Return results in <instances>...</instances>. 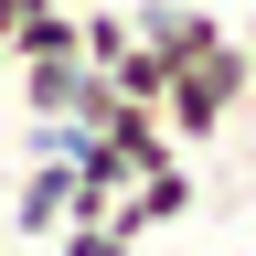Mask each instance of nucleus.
Returning a JSON list of instances; mask_svg holds the SVG:
<instances>
[{
	"instance_id": "nucleus-6",
	"label": "nucleus",
	"mask_w": 256,
	"mask_h": 256,
	"mask_svg": "<svg viewBox=\"0 0 256 256\" xmlns=\"http://www.w3.org/2000/svg\"><path fill=\"white\" fill-rule=\"evenodd\" d=\"M107 86H118V96H139V107H160V86H171V54H150V43H128V54L107 64Z\"/></svg>"
},
{
	"instance_id": "nucleus-11",
	"label": "nucleus",
	"mask_w": 256,
	"mask_h": 256,
	"mask_svg": "<svg viewBox=\"0 0 256 256\" xmlns=\"http://www.w3.org/2000/svg\"><path fill=\"white\" fill-rule=\"evenodd\" d=\"M0 246H11V224H0Z\"/></svg>"
},
{
	"instance_id": "nucleus-9",
	"label": "nucleus",
	"mask_w": 256,
	"mask_h": 256,
	"mask_svg": "<svg viewBox=\"0 0 256 256\" xmlns=\"http://www.w3.org/2000/svg\"><path fill=\"white\" fill-rule=\"evenodd\" d=\"M0 96H11V43H0Z\"/></svg>"
},
{
	"instance_id": "nucleus-7",
	"label": "nucleus",
	"mask_w": 256,
	"mask_h": 256,
	"mask_svg": "<svg viewBox=\"0 0 256 256\" xmlns=\"http://www.w3.org/2000/svg\"><path fill=\"white\" fill-rule=\"evenodd\" d=\"M54 256H139V235H128V224H64Z\"/></svg>"
},
{
	"instance_id": "nucleus-2",
	"label": "nucleus",
	"mask_w": 256,
	"mask_h": 256,
	"mask_svg": "<svg viewBox=\"0 0 256 256\" xmlns=\"http://www.w3.org/2000/svg\"><path fill=\"white\" fill-rule=\"evenodd\" d=\"M64 214H75V171H64V160H22V182H11V246H54Z\"/></svg>"
},
{
	"instance_id": "nucleus-10",
	"label": "nucleus",
	"mask_w": 256,
	"mask_h": 256,
	"mask_svg": "<svg viewBox=\"0 0 256 256\" xmlns=\"http://www.w3.org/2000/svg\"><path fill=\"white\" fill-rule=\"evenodd\" d=\"M235 43H246V54H256V11H246V32H235Z\"/></svg>"
},
{
	"instance_id": "nucleus-8",
	"label": "nucleus",
	"mask_w": 256,
	"mask_h": 256,
	"mask_svg": "<svg viewBox=\"0 0 256 256\" xmlns=\"http://www.w3.org/2000/svg\"><path fill=\"white\" fill-rule=\"evenodd\" d=\"M22 11H32V0H0V43H11V32H22Z\"/></svg>"
},
{
	"instance_id": "nucleus-1",
	"label": "nucleus",
	"mask_w": 256,
	"mask_h": 256,
	"mask_svg": "<svg viewBox=\"0 0 256 256\" xmlns=\"http://www.w3.org/2000/svg\"><path fill=\"white\" fill-rule=\"evenodd\" d=\"M107 86L86 54H32V64H11V107L22 118H86V96Z\"/></svg>"
},
{
	"instance_id": "nucleus-3",
	"label": "nucleus",
	"mask_w": 256,
	"mask_h": 256,
	"mask_svg": "<svg viewBox=\"0 0 256 256\" xmlns=\"http://www.w3.org/2000/svg\"><path fill=\"white\" fill-rule=\"evenodd\" d=\"M128 32H139L150 54H171V64H192V54L224 43V22L203 11V0H128Z\"/></svg>"
},
{
	"instance_id": "nucleus-4",
	"label": "nucleus",
	"mask_w": 256,
	"mask_h": 256,
	"mask_svg": "<svg viewBox=\"0 0 256 256\" xmlns=\"http://www.w3.org/2000/svg\"><path fill=\"white\" fill-rule=\"evenodd\" d=\"M192 203H203V192H192V160L171 150V160H150V171L128 182V203H118V224H128V235H160V224H182Z\"/></svg>"
},
{
	"instance_id": "nucleus-12",
	"label": "nucleus",
	"mask_w": 256,
	"mask_h": 256,
	"mask_svg": "<svg viewBox=\"0 0 256 256\" xmlns=\"http://www.w3.org/2000/svg\"><path fill=\"white\" fill-rule=\"evenodd\" d=\"M0 256H11V246H0Z\"/></svg>"
},
{
	"instance_id": "nucleus-5",
	"label": "nucleus",
	"mask_w": 256,
	"mask_h": 256,
	"mask_svg": "<svg viewBox=\"0 0 256 256\" xmlns=\"http://www.w3.org/2000/svg\"><path fill=\"white\" fill-rule=\"evenodd\" d=\"M75 32H86V64H96V75H107L128 43H139V32H128V11H107V0H86V11H75Z\"/></svg>"
}]
</instances>
